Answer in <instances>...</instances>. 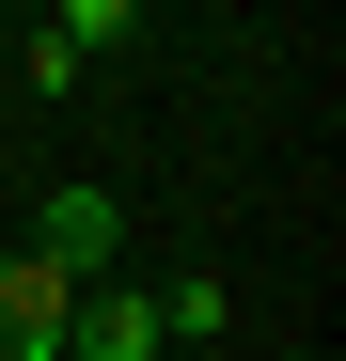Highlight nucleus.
<instances>
[{
  "label": "nucleus",
  "mask_w": 346,
  "mask_h": 361,
  "mask_svg": "<svg viewBox=\"0 0 346 361\" xmlns=\"http://www.w3.org/2000/svg\"><path fill=\"white\" fill-rule=\"evenodd\" d=\"M64 314H79V267L0 252V361H64Z\"/></svg>",
  "instance_id": "obj_1"
},
{
  "label": "nucleus",
  "mask_w": 346,
  "mask_h": 361,
  "mask_svg": "<svg viewBox=\"0 0 346 361\" xmlns=\"http://www.w3.org/2000/svg\"><path fill=\"white\" fill-rule=\"evenodd\" d=\"M32 252H47V267H79V283H95L110 252H126V204H110V189H47V204H32Z\"/></svg>",
  "instance_id": "obj_2"
},
{
  "label": "nucleus",
  "mask_w": 346,
  "mask_h": 361,
  "mask_svg": "<svg viewBox=\"0 0 346 361\" xmlns=\"http://www.w3.org/2000/svg\"><path fill=\"white\" fill-rule=\"evenodd\" d=\"M64 361H157V298H142V283H79Z\"/></svg>",
  "instance_id": "obj_3"
},
{
  "label": "nucleus",
  "mask_w": 346,
  "mask_h": 361,
  "mask_svg": "<svg viewBox=\"0 0 346 361\" xmlns=\"http://www.w3.org/2000/svg\"><path fill=\"white\" fill-rule=\"evenodd\" d=\"M142 298H157V345H220V330H237V283H205V267H173Z\"/></svg>",
  "instance_id": "obj_4"
},
{
  "label": "nucleus",
  "mask_w": 346,
  "mask_h": 361,
  "mask_svg": "<svg viewBox=\"0 0 346 361\" xmlns=\"http://www.w3.org/2000/svg\"><path fill=\"white\" fill-rule=\"evenodd\" d=\"M32 16H47V32H64V47H79V63H110V47H126V32H142V0H32Z\"/></svg>",
  "instance_id": "obj_5"
}]
</instances>
